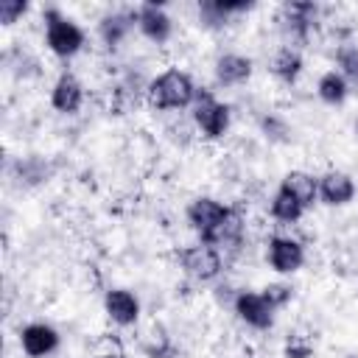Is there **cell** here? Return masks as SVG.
I'll return each instance as SVG.
<instances>
[{"mask_svg":"<svg viewBox=\"0 0 358 358\" xmlns=\"http://www.w3.org/2000/svg\"><path fill=\"white\" fill-rule=\"evenodd\" d=\"M103 313L115 327H134L143 316V302L131 288L112 285L103 291Z\"/></svg>","mask_w":358,"mask_h":358,"instance_id":"12","label":"cell"},{"mask_svg":"<svg viewBox=\"0 0 358 358\" xmlns=\"http://www.w3.org/2000/svg\"><path fill=\"white\" fill-rule=\"evenodd\" d=\"M17 344H20L22 355H28V358H50L62 347V333L56 324H50L45 319H34L20 327Z\"/></svg>","mask_w":358,"mask_h":358,"instance_id":"9","label":"cell"},{"mask_svg":"<svg viewBox=\"0 0 358 358\" xmlns=\"http://www.w3.org/2000/svg\"><path fill=\"white\" fill-rule=\"evenodd\" d=\"M232 207L235 204H227V201H221L215 196H193L187 201V207H185V221L196 232V238L201 241L229 218Z\"/></svg>","mask_w":358,"mask_h":358,"instance_id":"8","label":"cell"},{"mask_svg":"<svg viewBox=\"0 0 358 358\" xmlns=\"http://www.w3.org/2000/svg\"><path fill=\"white\" fill-rule=\"evenodd\" d=\"M350 95H352V87H350V81H347L336 67L324 70V73L316 78V98H319L324 106H344V103L350 101Z\"/></svg>","mask_w":358,"mask_h":358,"instance_id":"20","label":"cell"},{"mask_svg":"<svg viewBox=\"0 0 358 358\" xmlns=\"http://www.w3.org/2000/svg\"><path fill=\"white\" fill-rule=\"evenodd\" d=\"M260 294H263V299H266L274 310H282V308H288V305H291V299H294V285H291V282L277 280V282L263 285V288H260Z\"/></svg>","mask_w":358,"mask_h":358,"instance_id":"26","label":"cell"},{"mask_svg":"<svg viewBox=\"0 0 358 358\" xmlns=\"http://www.w3.org/2000/svg\"><path fill=\"white\" fill-rule=\"evenodd\" d=\"M137 344L145 358H173V352H176V344L162 324H148Z\"/></svg>","mask_w":358,"mask_h":358,"instance_id":"22","label":"cell"},{"mask_svg":"<svg viewBox=\"0 0 358 358\" xmlns=\"http://www.w3.org/2000/svg\"><path fill=\"white\" fill-rule=\"evenodd\" d=\"M48 101H50V109H53L56 115L73 117V115L81 112V106H84V101H87V87H84V81H81L73 70H62V73L56 76V81L50 84Z\"/></svg>","mask_w":358,"mask_h":358,"instance_id":"11","label":"cell"},{"mask_svg":"<svg viewBox=\"0 0 358 358\" xmlns=\"http://www.w3.org/2000/svg\"><path fill=\"white\" fill-rule=\"evenodd\" d=\"M42 28H45V48L62 62L76 59L87 48V31L56 6L42 8Z\"/></svg>","mask_w":358,"mask_h":358,"instance_id":"3","label":"cell"},{"mask_svg":"<svg viewBox=\"0 0 358 358\" xmlns=\"http://www.w3.org/2000/svg\"><path fill=\"white\" fill-rule=\"evenodd\" d=\"M243 238H246V215H243L241 207H232L229 218L218 229H213L207 238H201V243L218 249L227 257V255H232V252H238L243 246Z\"/></svg>","mask_w":358,"mask_h":358,"instance_id":"17","label":"cell"},{"mask_svg":"<svg viewBox=\"0 0 358 358\" xmlns=\"http://www.w3.org/2000/svg\"><path fill=\"white\" fill-rule=\"evenodd\" d=\"M268 70H271V76H274L280 84L294 87V84L302 78V73H305V56H302V50L294 48V45H280V48L271 53V59H268Z\"/></svg>","mask_w":358,"mask_h":358,"instance_id":"18","label":"cell"},{"mask_svg":"<svg viewBox=\"0 0 358 358\" xmlns=\"http://www.w3.org/2000/svg\"><path fill=\"white\" fill-rule=\"evenodd\" d=\"M176 260H179L182 274L187 280H193L196 285H210V282L221 280L224 266H227V257L218 249H213V246H207L201 241L182 246L179 255H176Z\"/></svg>","mask_w":358,"mask_h":358,"instance_id":"5","label":"cell"},{"mask_svg":"<svg viewBox=\"0 0 358 358\" xmlns=\"http://www.w3.org/2000/svg\"><path fill=\"white\" fill-rule=\"evenodd\" d=\"M280 187L285 193H291L305 210H310L313 204H319V176H313L310 171L294 168L280 179Z\"/></svg>","mask_w":358,"mask_h":358,"instance_id":"19","label":"cell"},{"mask_svg":"<svg viewBox=\"0 0 358 358\" xmlns=\"http://www.w3.org/2000/svg\"><path fill=\"white\" fill-rule=\"evenodd\" d=\"M336 70L350 81L352 90H358V45L355 42H338L333 50Z\"/></svg>","mask_w":358,"mask_h":358,"instance_id":"24","label":"cell"},{"mask_svg":"<svg viewBox=\"0 0 358 358\" xmlns=\"http://www.w3.org/2000/svg\"><path fill=\"white\" fill-rule=\"evenodd\" d=\"M190 123H193L199 137L221 140L232 126V109L213 90L199 87V95H196V101L190 106Z\"/></svg>","mask_w":358,"mask_h":358,"instance_id":"4","label":"cell"},{"mask_svg":"<svg viewBox=\"0 0 358 358\" xmlns=\"http://www.w3.org/2000/svg\"><path fill=\"white\" fill-rule=\"evenodd\" d=\"M252 8V0H201L196 6V20L207 31H224L227 25H232L235 17L249 14Z\"/></svg>","mask_w":358,"mask_h":358,"instance_id":"15","label":"cell"},{"mask_svg":"<svg viewBox=\"0 0 358 358\" xmlns=\"http://www.w3.org/2000/svg\"><path fill=\"white\" fill-rule=\"evenodd\" d=\"M173 17L162 3H140L137 6V34L151 45H165L173 36Z\"/></svg>","mask_w":358,"mask_h":358,"instance_id":"14","label":"cell"},{"mask_svg":"<svg viewBox=\"0 0 358 358\" xmlns=\"http://www.w3.org/2000/svg\"><path fill=\"white\" fill-rule=\"evenodd\" d=\"M199 95L196 78L182 67H165L145 81V103L154 112H185Z\"/></svg>","mask_w":358,"mask_h":358,"instance_id":"1","label":"cell"},{"mask_svg":"<svg viewBox=\"0 0 358 358\" xmlns=\"http://www.w3.org/2000/svg\"><path fill=\"white\" fill-rule=\"evenodd\" d=\"M252 76H255V62H252L246 53L224 50V53H218L215 62H213V81H215V87H221V90L243 87V84H249Z\"/></svg>","mask_w":358,"mask_h":358,"instance_id":"13","label":"cell"},{"mask_svg":"<svg viewBox=\"0 0 358 358\" xmlns=\"http://www.w3.org/2000/svg\"><path fill=\"white\" fill-rule=\"evenodd\" d=\"M235 319L249 327V330H257V333H266L274 327V319H277V310L263 299L260 291H252V288H238L232 294V302H229Z\"/></svg>","mask_w":358,"mask_h":358,"instance_id":"7","label":"cell"},{"mask_svg":"<svg viewBox=\"0 0 358 358\" xmlns=\"http://www.w3.org/2000/svg\"><path fill=\"white\" fill-rule=\"evenodd\" d=\"M347 358H358V355H347Z\"/></svg>","mask_w":358,"mask_h":358,"instance_id":"29","label":"cell"},{"mask_svg":"<svg viewBox=\"0 0 358 358\" xmlns=\"http://www.w3.org/2000/svg\"><path fill=\"white\" fill-rule=\"evenodd\" d=\"M28 11H31V6L25 0H0V25H6V28L17 25Z\"/></svg>","mask_w":358,"mask_h":358,"instance_id":"27","label":"cell"},{"mask_svg":"<svg viewBox=\"0 0 358 358\" xmlns=\"http://www.w3.org/2000/svg\"><path fill=\"white\" fill-rule=\"evenodd\" d=\"M137 28V6H123V8H109L98 17L95 34L106 50H117Z\"/></svg>","mask_w":358,"mask_h":358,"instance_id":"10","label":"cell"},{"mask_svg":"<svg viewBox=\"0 0 358 358\" xmlns=\"http://www.w3.org/2000/svg\"><path fill=\"white\" fill-rule=\"evenodd\" d=\"M14 165H17V173H11V176H14V179H20L25 187H34V185H42V182H48V173H50V168H48V162H45L42 157L31 154V157H22V159H17Z\"/></svg>","mask_w":358,"mask_h":358,"instance_id":"25","label":"cell"},{"mask_svg":"<svg viewBox=\"0 0 358 358\" xmlns=\"http://www.w3.org/2000/svg\"><path fill=\"white\" fill-rule=\"evenodd\" d=\"M358 196V182L347 171H324L319 173V204L324 207H347Z\"/></svg>","mask_w":358,"mask_h":358,"instance_id":"16","label":"cell"},{"mask_svg":"<svg viewBox=\"0 0 358 358\" xmlns=\"http://www.w3.org/2000/svg\"><path fill=\"white\" fill-rule=\"evenodd\" d=\"M305 260H308V252L299 238L285 235V232H271L266 238V263L274 274L291 277L305 266Z\"/></svg>","mask_w":358,"mask_h":358,"instance_id":"6","label":"cell"},{"mask_svg":"<svg viewBox=\"0 0 358 358\" xmlns=\"http://www.w3.org/2000/svg\"><path fill=\"white\" fill-rule=\"evenodd\" d=\"M282 355L285 358H313V341L308 336H288L285 338V347H282Z\"/></svg>","mask_w":358,"mask_h":358,"instance_id":"28","label":"cell"},{"mask_svg":"<svg viewBox=\"0 0 358 358\" xmlns=\"http://www.w3.org/2000/svg\"><path fill=\"white\" fill-rule=\"evenodd\" d=\"M274 22L282 36V45H294L302 50L322 22V6L313 0H288L277 8Z\"/></svg>","mask_w":358,"mask_h":358,"instance_id":"2","label":"cell"},{"mask_svg":"<svg viewBox=\"0 0 358 358\" xmlns=\"http://www.w3.org/2000/svg\"><path fill=\"white\" fill-rule=\"evenodd\" d=\"M257 129H260V134H263L268 143H274V145H285V143L294 140V126H291L288 117L280 115V112H260V115H257Z\"/></svg>","mask_w":358,"mask_h":358,"instance_id":"23","label":"cell"},{"mask_svg":"<svg viewBox=\"0 0 358 358\" xmlns=\"http://www.w3.org/2000/svg\"><path fill=\"white\" fill-rule=\"evenodd\" d=\"M305 207L291 196V193H285L280 185H277V190L271 193V199H268V215L277 221V224H282V227H291V224H299L302 218H305Z\"/></svg>","mask_w":358,"mask_h":358,"instance_id":"21","label":"cell"},{"mask_svg":"<svg viewBox=\"0 0 358 358\" xmlns=\"http://www.w3.org/2000/svg\"><path fill=\"white\" fill-rule=\"evenodd\" d=\"M355 131H358V120H355Z\"/></svg>","mask_w":358,"mask_h":358,"instance_id":"30","label":"cell"}]
</instances>
